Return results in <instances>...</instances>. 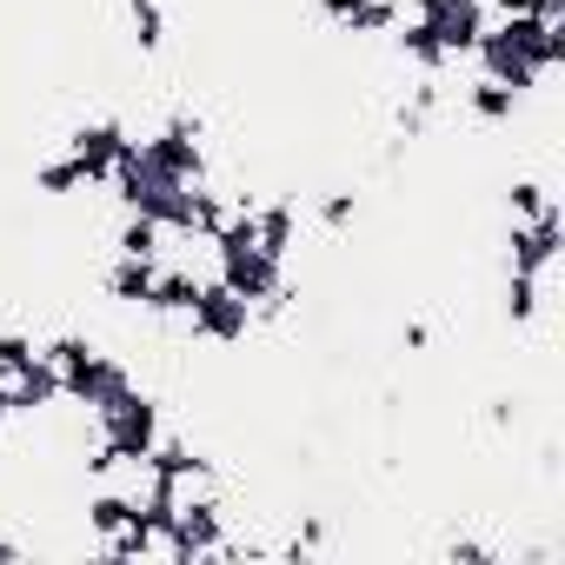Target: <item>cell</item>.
Here are the masks:
<instances>
[{"instance_id":"obj_3","label":"cell","mask_w":565,"mask_h":565,"mask_svg":"<svg viewBox=\"0 0 565 565\" xmlns=\"http://www.w3.org/2000/svg\"><path fill=\"white\" fill-rule=\"evenodd\" d=\"M127 565H186V532L173 525V519H160V512H147V519H134V532H127V552H120Z\"/></svg>"},{"instance_id":"obj_1","label":"cell","mask_w":565,"mask_h":565,"mask_svg":"<svg viewBox=\"0 0 565 565\" xmlns=\"http://www.w3.org/2000/svg\"><path fill=\"white\" fill-rule=\"evenodd\" d=\"M160 479H167V459L140 439H114L87 459V505L94 512H127V519H147L160 512Z\"/></svg>"},{"instance_id":"obj_2","label":"cell","mask_w":565,"mask_h":565,"mask_svg":"<svg viewBox=\"0 0 565 565\" xmlns=\"http://www.w3.org/2000/svg\"><path fill=\"white\" fill-rule=\"evenodd\" d=\"M226 492H233V486H226V472H220L213 459L173 452V459H167V479H160V519H173L180 532H200V525L220 519Z\"/></svg>"}]
</instances>
